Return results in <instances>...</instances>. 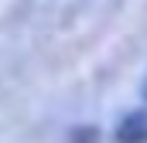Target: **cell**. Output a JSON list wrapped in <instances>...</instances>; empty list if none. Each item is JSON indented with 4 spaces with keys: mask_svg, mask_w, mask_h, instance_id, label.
<instances>
[{
    "mask_svg": "<svg viewBox=\"0 0 147 143\" xmlns=\"http://www.w3.org/2000/svg\"><path fill=\"white\" fill-rule=\"evenodd\" d=\"M144 96H147V82H144Z\"/></svg>",
    "mask_w": 147,
    "mask_h": 143,
    "instance_id": "3957f363",
    "label": "cell"
},
{
    "mask_svg": "<svg viewBox=\"0 0 147 143\" xmlns=\"http://www.w3.org/2000/svg\"><path fill=\"white\" fill-rule=\"evenodd\" d=\"M116 143H147V112H130L116 126Z\"/></svg>",
    "mask_w": 147,
    "mask_h": 143,
    "instance_id": "6da1fadb",
    "label": "cell"
},
{
    "mask_svg": "<svg viewBox=\"0 0 147 143\" xmlns=\"http://www.w3.org/2000/svg\"><path fill=\"white\" fill-rule=\"evenodd\" d=\"M72 143H96V130H92V126L75 130V133H72Z\"/></svg>",
    "mask_w": 147,
    "mask_h": 143,
    "instance_id": "7a4b0ae2",
    "label": "cell"
}]
</instances>
